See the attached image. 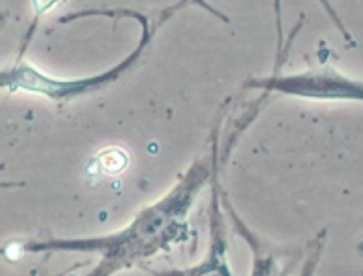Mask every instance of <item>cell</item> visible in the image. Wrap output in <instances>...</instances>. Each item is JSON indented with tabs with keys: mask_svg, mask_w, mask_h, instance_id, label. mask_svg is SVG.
<instances>
[{
	"mask_svg": "<svg viewBox=\"0 0 363 276\" xmlns=\"http://www.w3.org/2000/svg\"><path fill=\"white\" fill-rule=\"evenodd\" d=\"M326 242V229H322L316 234L313 239L308 242V246L305 249V255L302 259V268L299 276H316L322 253L325 249Z\"/></svg>",
	"mask_w": 363,
	"mask_h": 276,
	"instance_id": "obj_5",
	"label": "cell"
},
{
	"mask_svg": "<svg viewBox=\"0 0 363 276\" xmlns=\"http://www.w3.org/2000/svg\"><path fill=\"white\" fill-rule=\"evenodd\" d=\"M220 200L221 207L231 219L235 232L250 248V276H291L303 259V251L278 248L259 238L233 208L231 201L223 188H220Z\"/></svg>",
	"mask_w": 363,
	"mask_h": 276,
	"instance_id": "obj_3",
	"label": "cell"
},
{
	"mask_svg": "<svg viewBox=\"0 0 363 276\" xmlns=\"http://www.w3.org/2000/svg\"><path fill=\"white\" fill-rule=\"evenodd\" d=\"M318 3L322 6V8L326 11V14L329 16V18L332 20V23L336 25V28L339 30V33L342 34L343 40L353 44V38L350 35V33L347 31L346 25L343 24L342 18L339 17L336 8L333 7V4L330 3V0H318ZM200 7L204 11L210 13L211 16H214L216 18L221 20L223 23H230V18L220 11L218 8L213 7L207 0H176L173 4L167 6L166 8H163L159 14L157 21L153 24L155 28L157 30L160 25H163L169 18H172L176 13L187 8V7ZM274 20H275V30H277V59H275V65L282 67V64L285 62L286 58V52H288V47L285 45V40H284V25H282V7H281V0H274Z\"/></svg>",
	"mask_w": 363,
	"mask_h": 276,
	"instance_id": "obj_4",
	"label": "cell"
},
{
	"mask_svg": "<svg viewBox=\"0 0 363 276\" xmlns=\"http://www.w3.org/2000/svg\"><path fill=\"white\" fill-rule=\"evenodd\" d=\"M211 202L208 215V245L204 256L194 265L170 269H147L152 276H233L228 260L227 225L220 200V168L211 177Z\"/></svg>",
	"mask_w": 363,
	"mask_h": 276,
	"instance_id": "obj_2",
	"label": "cell"
},
{
	"mask_svg": "<svg viewBox=\"0 0 363 276\" xmlns=\"http://www.w3.org/2000/svg\"><path fill=\"white\" fill-rule=\"evenodd\" d=\"M220 127L221 123L217 122L203 150L180 174L176 184L159 200L140 209L122 229L95 238L30 242L24 251L98 253V263L85 276H115L189 242L193 235L189 218L194 201L221 166Z\"/></svg>",
	"mask_w": 363,
	"mask_h": 276,
	"instance_id": "obj_1",
	"label": "cell"
}]
</instances>
